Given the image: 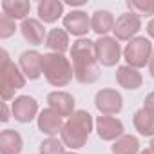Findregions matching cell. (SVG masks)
<instances>
[{"label":"cell","instance_id":"cell-1","mask_svg":"<svg viewBox=\"0 0 154 154\" xmlns=\"http://www.w3.org/2000/svg\"><path fill=\"white\" fill-rule=\"evenodd\" d=\"M71 63L74 78L80 84H94L100 78V67L94 51V42L89 38H78L71 47Z\"/></svg>","mask_w":154,"mask_h":154},{"label":"cell","instance_id":"cell-2","mask_svg":"<svg viewBox=\"0 0 154 154\" xmlns=\"http://www.w3.org/2000/svg\"><path fill=\"white\" fill-rule=\"evenodd\" d=\"M93 125H94L93 116L87 111H76L71 118H67V122L62 127L60 138L63 145L72 150L82 149L93 132Z\"/></svg>","mask_w":154,"mask_h":154},{"label":"cell","instance_id":"cell-3","mask_svg":"<svg viewBox=\"0 0 154 154\" xmlns=\"http://www.w3.org/2000/svg\"><path fill=\"white\" fill-rule=\"evenodd\" d=\"M42 74L53 87H65L74 78L71 60L58 53H47L42 56Z\"/></svg>","mask_w":154,"mask_h":154},{"label":"cell","instance_id":"cell-4","mask_svg":"<svg viewBox=\"0 0 154 154\" xmlns=\"http://www.w3.org/2000/svg\"><path fill=\"white\" fill-rule=\"evenodd\" d=\"M0 54H2V69H0V72H2V80H0V94H2V100L4 102H9L13 96H15V91L22 89L26 85V76L20 69V65H17L6 49L0 51Z\"/></svg>","mask_w":154,"mask_h":154},{"label":"cell","instance_id":"cell-5","mask_svg":"<svg viewBox=\"0 0 154 154\" xmlns=\"http://www.w3.org/2000/svg\"><path fill=\"white\" fill-rule=\"evenodd\" d=\"M152 51H154V47H152V44H150L149 38L136 36V38H132L125 45L123 58H125L127 65H131L134 69H141V67L149 65V62L152 58Z\"/></svg>","mask_w":154,"mask_h":154},{"label":"cell","instance_id":"cell-6","mask_svg":"<svg viewBox=\"0 0 154 154\" xmlns=\"http://www.w3.org/2000/svg\"><path fill=\"white\" fill-rule=\"evenodd\" d=\"M94 51L98 63L103 67H114L122 58V47L118 40L112 36H100L94 42Z\"/></svg>","mask_w":154,"mask_h":154},{"label":"cell","instance_id":"cell-7","mask_svg":"<svg viewBox=\"0 0 154 154\" xmlns=\"http://www.w3.org/2000/svg\"><path fill=\"white\" fill-rule=\"evenodd\" d=\"M140 29H141V17L132 11H127L116 18L112 33L118 42H131L132 38H136V33Z\"/></svg>","mask_w":154,"mask_h":154},{"label":"cell","instance_id":"cell-8","mask_svg":"<svg viewBox=\"0 0 154 154\" xmlns=\"http://www.w3.org/2000/svg\"><path fill=\"white\" fill-rule=\"evenodd\" d=\"M94 105L103 116H114L123 109V98L116 89H100L94 96Z\"/></svg>","mask_w":154,"mask_h":154},{"label":"cell","instance_id":"cell-9","mask_svg":"<svg viewBox=\"0 0 154 154\" xmlns=\"http://www.w3.org/2000/svg\"><path fill=\"white\" fill-rule=\"evenodd\" d=\"M38 102L29 94L17 96L11 103V116L20 123H29L38 118Z\"/></svg>","mask_w":154,"mask_h":154},{"label":"cell","instance_id":"cell-10","mask_svg":"<svg viewBox=\"0 0 154 154\" xmlns=\"http://www.w3.org/2000/svg\"><path fill=\"white\" fill-rule=\"evenodd\" d=\"M96 127V134L103 140V141H116L118 138L123 136V123L122 120L114 118V116H103L100 114L94 122Z\"/></svg>","mask_w":154,"mask_h":154},{"label":"cell","instance_id":"cell-11","mask_svg":"<svg viewBox=\"0 0 154 154\" xmlns=\"http://www.w3.org/2000/svg\"><path fill=\"white\" fill-rule=\"evenodd\" d=\"M63 29L67 33H71L72 36L84 38V35H87V31H91V18L82 9H72L71 13H67L63 17Z\"/></svg>","mask_w":154,"mask_h":154},{"label":"cell","instance_id":"cell-12","mask_svg":"<svg viewBox=\"0 0 154 154\" xmlns=\"http://www.w3.org/2000/svg\"><path fill=\"white\" fill-rule=\"evenodd\" d=\"M47 103L49 109H53L56 114H60L62 118H71L76 111H74V98L72 94L65 93V91H53L47 94Z\"/></svg>","mask_w":154,"mask_h":154},{"label":"cell","instance_id":"cell-13","mask_svg":"<svg viewBox=\"0 0 154 154\" xmlns=\"http://www.w3.org/2000/svg\"><path fill=\"white\" fill-rule=\"evenodd\" d=\"M42 56L38 51L31 49V51H24L20 54V60H18V65L24 72V76L27 80H38L42 76Z\"/></svg>","mask_w":154,"mask_h":154},{"label":"cell","instance_id":"cell-14","mask_svg":"<svg viewBox=\"0 0 154 154\" xmlns=\"http://www.w3.org/2000/svg\"><path fill=\"white\" fill-rule=\"evenodd\" d=\"M36 123H38V131L47 134L49 138H54L58 132H62V127H63V118L60 114H56L53 109H44L40 111L38 118H36Z\"/></svg>","mask_w":154,"mask_h":154},{"label":"cell","instance_id":"cell-15","mask_svg":"<svg viewBox=\"0 0 154 154\" xmlns=\"http://www.w3.org/2000/svg\"><path fill=\"white\" fill-rule=\"evenodd\" d=\"M20 33H22L24 40L31 45H42V44H45V38H47L44 24L36 18H26L20 24Z\"/></svg>","mask_w":154,"mask_h":154},{"label":"cell","instance_id":"cell-16","mask_svg":"<svg viewBox=\"0 0 154 154\" xmlns=\"http://www.w3.org/2000/svg\"><path fill=\"white\" fill-rule=\"evenodd\" d=\"M116 82L120 87L127 89V91H134L140 89L143 84V76L138 69L131 67V65H120L116 69Z\"/></svg>","mask_w":154,"mask_h":154},{"label":"cell","instance_id":"cell-17","mask_svg":"<svg viewBox=\"0 0 154 154\" xmlns=\"http://www.w3.org/2000/svg\"><path fill=\"white\" fill-rule=\"evenodd\" d=\"M24 149V140L18 131L6 129L0 132V154H20Z\"/></svg>","mask_w":154,"mask_h":154},{"label":"cell","instance_id":"cell-18","mask_svg":"<svg viewBox=\"0 0 154 154\" xmlns=\"http://www.w3.org/2000/svg\"><path fill=\"white\" fill-rule=\"evenodd\" d=\"M114 24L116 20L107 9H98L91 17V31H94L98 36H107V33L114 29Z\"/></svg>","mask_w":154,"mask_h":154},{"label":"cell","instance_id":"cell-19","mask_svg":"<svg viewBox=\"0 0 154 154\" xmlns=\"http://www.w3.org/2000/svg\"><path fill=\"white\" fill-rule=\"evenodd\" d=\"M63 15V2L60 0H42L38 4V18L44 24H54Z\"/></svg>","mask_w":154,"mask_h":154},{"label":"cell","instance_id":"cell-20","mask_svg":"<svg viewBox=\"0 0 154 154\" xmlns=\"http://www.w3.org/2000/svg\"><path fill=\"white\" fill-rule=\"evenodd\" d=\"M45 45L53 53H58V54H63L65 51H71V47H69V33L65 29H60V27L51 29L47 33Z\"/></svg>","mask_w":154,"mask_h":154},{"label":"cell","instance_id":"cell-21","mask_svg":"<svg viewBox=\"0 0 154 154\" xmlns=\"http://www.w3.org/2000/svg\"><path fill=\"white\" fill-rule=\"evenodd\" d=\"M2 11L13 20H26L29 11H31V2L29 0H4L2 2Z\"/></svg>","mask_w":154,"mask_h":154},{"label":"cell","instance_id":"cell-22","mask_svg":"<svg viewBox=\"0 0 154 154\" xmlns=\"http://www.w3.org/2000/svg\"><path fill=\"white\" fill-rule=\"evenodd\" d=\"M132 123H134V129L141 136H152L154 138V112L141 107V109H138L134 112Z\"/></svg>","mask_w":154,"mask_h":154},{"label":"cell","instance_id":"cell-23","mask_svg":"<svg viewBox=\"0 0 154 154\" xmlns=\"http://www.w3.org/2000/svg\"><path fill=\"white\" fill-rule=\"evenodd\" d=\"M112 154H138L140 152V141L132 134H123L111 145Z\"/></svg>","mask_w":154,"mask_h":154},{"label":"cell","instance_id":"cell-24","mask_svg":"<svg viewBox=\"0 0 154 154\" xmlns=\"http://www.w3.org/2000/svg\"><path fill=\"white\" fill-rule=\"evenodd\" d=\"M127 8L143 17H152L154 15V0H127Z\"/></svg>","mask_w":154,"mask_h":154},{"label":"cell","instance_id":"cell-25","mask_svg":"<svg viewBox=\"0 0 154 154\" xmlns=\"http://www.w3.org/2000/svg\"><path fill=\"white\" fill-rule=\"evenodd\" d=\"M40 154H65V145L58 138H47L40 143Z\"/></svg>","mask_w":154,"mask_h":154},{"label":"cell","instance_id":"cell-26","mask_svg":"<svg viewBox=\"0 0 154 154\" xmlns=\"http://www.w3.org/2000/svg\"><path fill=\"white\" fill-rule=\"evenodd\" d=\"M17 31V26H15V20L9 18L8 15H0V38L6 40L9 36H13Z\"/></svg>","mask_w":154,"mask_h":154},{"label":"cell","instance_id":"cell-27","mask_svg":"<svg viewBox=\"0 0 154 154\" xmlns=\"http://www.w3.org/2000/svg\"><path fill=\"white\" fill-rule=\"evenodd\" d=\"M143 109H147V111L154 112V91H152V93H149V94L145 96V102H143Z\"/></svg>","mask_w":154,"mask_h":154},{"label":"cell","instance_id":"cell-28","mask_svg":"<svg viewBox=\"0 0 154 154\" xmlns=\"http://www.w3.org/2000/svg\"><path fill=\"white\" fill-rule=\"evenodd\" d=\"M2 109H4V112H2V122H8V120L11 118L9 109H8V102H4V103H2Z\"/></svg>","mask_w":154,"mask_h":154},{"label":"cell","instance_id":"cell-29","mask_svg":"<svg viewBox=\"0 0 154 154\" xmlns=\"http://www.w3.org/2000/svg\"><path fill=\"white\" fill-rule=\"evenodd\" d=\"M147 35L150 38H154V18H150V22L147 24Z\"/></svg>","mask_w":154,"mask_h":154},{"label":"cell","instance_id":"cell-30","mask_svg":"<svg viewBox=\"0 0 154 154\" xmlns=\"http://www.w3.org/2000/svg\"><path fill=\"white\" fill-rule=\"evenodd\" d=\"M149 72H150V76L154 78V51H152V58L149 62Z\"/></svg>","mask_w":154,"mask_h":154},{"label":"cell","instance_id":"cell-31","mask_svg":"<svg viewBox=\"0 0 154 154\" xmlns=\"http://www.w3.org/2000/svg\"><path fill=\"white\" fill-rule=\"evenodd\" d=\"M67 4H69L71 8H74V6H84L85 2H84V0H67Z\"/></svg>","mask_w":154,"mask_h":154},{"label":"cell","instance_id":"cell-32","mask_svg":"<svg viewBox=\"0 0 154 154\" xmlns=\"http://www.w3.org/2000/svg\"><path fill=\"white\" fill-rule=\"evenodd\" d=\"M140 154H154V150L149 147V149H143V150H140Z\"/></svg>","mask_w":154,"mask_h":154},{"label":"cell","instance_id":"cell-33","mask_svg":"<svg viewBox=\"0 0 154 154\" xmlns=\"http://www.w3.org/2000/svg\"><path fill=\"white\" fill-rule=\"evenodd\" d=\"M150 149H152V150H154V138H152V140H150Z\"/></svg>","mask_w":154,"mask_h":154},{"label":"cell","instance_id":"cell-34","mask_svg":"<svg viewBox=\"0 0 154 154\" xmlns=\"http://www.w3.org/2000/svg\"><path fill=\"white\" fill-rule=\"evenodd\" d=\"M65 154H78V152H65Z\"/></svg>","mask_w":154,"mask_h":154}]
</instances>
